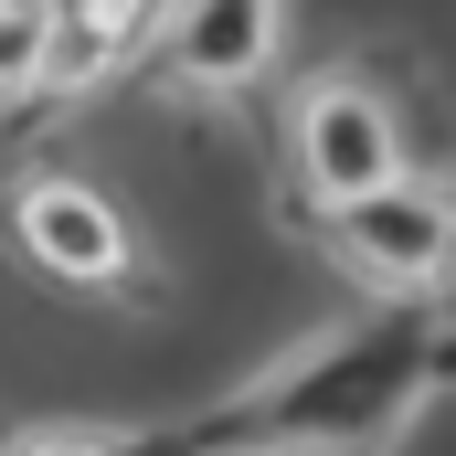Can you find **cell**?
Segmentation results:
<instances>
[{"instance_id": "cell-8", "label": "cell", "mask_w": 456, "mask_h": 456, "mask_svg": "<svg viewBox=\"0 0 456 456\" xmlns=\"http://www.w3.org/2000/svg\"><path fill=\"white\" fill-rule=\"evenodd\" d=\"M43 43H53V11H43V0H0V107H11V96H32Z\"/></svg>"}, {"instance_id": "cell-3", "label": "cell", "mask_w": 456, "mask_h": 456, "mask_svg": "<svg viewBox=\"0 0 456 456\" xmlns=\"http://www.w3.org/2000/svg\"><path fill=\"white\" fill-rule=\"evenodd\" d=\"M287 170H297L308 213H330L350 191H382L403 170V117H393V96L361 64H319L287 96Z\"/></svg>"}, {"instance_id": "cell-4", "label": "cell", "mask_w": 456, "mask_h": 456, "mask_svg": "<svg viewBox=\"0 0 456 456\" xmlns=\"http://www.w3.org/2000/svg\"><path fill=\"white\" fill-rule=\"evenodd\" d=\"M287 43V0H170L138 32V75L159 96H244Z\"/></svg>"}, {"instance_id": "cell-9", "label": "cell", "mask_w": 456, "mask_h": 456, "mask_svg": "<svg viewBox=\"0 0 456 456\" xmlns=\"http://www.w3.org/2000/svg\"><path fill=\"white\" fill-rule=\"evenodd\" d=\"M436 297H446V308H456V244H446V265H436Z\"/></svg>"}, {"instance_id": "cell-6", "label": "cell", "mask_w": 456, "mask_h": 456, "mask_svg": "<svg viewBox=\"0 0 456 456\" xmlns=\"http://www.w3.org/2000/svg\"><path fill=\"white\" fill-rule=\"evenodd\" d=\"M149 11H159V0H53V43H43L32 96H96L117 64L138 53Z\"/></svg>"}, {"instance_id": "cell-7", "label": "cell", "mask_w": 456, "mask_h": 456, "mask_svg": "<svg viewBox=\"0 0 456 456\" xmlns=\"http://www.w3.org/2000/svg\"><path fill=\"white\" fill-rule=\"evenodd\" d=\"M0 456H159L149 425H21V436H0Z\"/></svg>"}, {"instance_id": "cell-2", "label": "cell", "mask_w": 456, "mask_h": 456, "mask_svg": "<svg viewBox=\"0 0 456 456\" xmlns=\"http://www.w3.org/2000/svg\"><path fill=\"white\" fill-rule=\"evenodd\" d=\"M456 244V181L446 170H393L382 191H350L319 213V255L340 265L350 287H371V297H436V265H446Z\"/></svg>"}, {"instance_id": "cell-5", "label": "cell", "mask_w": 456, "mask_h": 456, "mask_svg": "<svg viewBox=\"0 0 456 456\" xmlns=\"http://www.w3.org/2000/svg\"><path fill=\"white\" fill-rule=\"evenodd\" d=\"M11 244L53 287H127L138 276V233L86 170H21L11 181Z\"/></svg>"}, {"instance_id": "cell-10", "label": "cell", "mask_w": 456, "mask_h": 456, "mask_svg": "<svg viewBox=\"0 0 456 456\" xmlns=\"http://www.w3.org/2000/svg\"><path fill=\"white\" fill-rule=\"evenodd\" d=\"M43 11H53V0H43Z\"/></svg>"}, {"instance_id": "cell-1", "label": "cell", "mask_w": 456, "mask_h": 456, "mask_svg": "<svg viewBox=\"0 0 456 456\" xmlns=\"http://www.w3.org/2000/svg\"><path fill=\"white\" fill-rule=\"evenodd\" d=\"M456 393L446 319H340L202 403L159 456H382Z\"/></svg>"}]
</instances>
